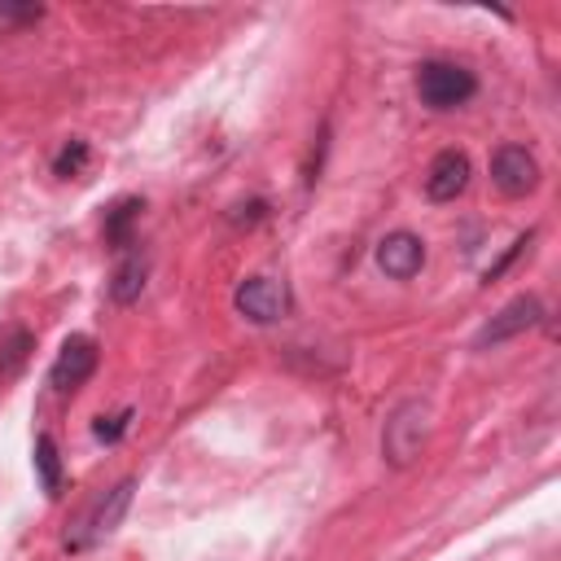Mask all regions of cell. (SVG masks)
I'll return each instance as SVG.
<instances>
[{
  "label": "cell",
  "mask_w": 561,
  "mask_h": 561,
  "mask_svg": "<svg viewBox=\"0 0 561 561\" xmlns=\"http://www.w3.org/2000/svg\"><path fill=\"white\" fill-rule=\"evenodd\" d=\"M416 92L430 110H456L478 92V79L456 61H425L416 70Z\"/></svg>",
  "instance_id": "6da1fadb"
},
{
  "label": "cell",
  "mask_w": 561,
  "mask_h": 561,
  "mask_svg": "<svg viewBox=\"0 0 561 561\" xmlns=\"http://www.w3.org/2000/svg\"><path fill=\"white\" fill-rule=\"evenodd\" d=\"M425 430H430V408L421 403V399H408V403H399L394 412H390V421H386V434H381V451H386V460L390 465H412V456L421 451V443H425Z\"/></svg>",
  "instance_id": "7a4b0ae2"
},
{
  "label": "cell",
  "mask_w": 561,
  "mask_h": 561,
  "mask_svg": "<svg viewBox=\"0 0 561 561\" xmlns=\"http://www.w3.org/2000/svg\"><path fill=\"white\" fill-rule=\"evenodd\" d=\"M131 491H136V478H123V482H114L96 504H92V513L79 522V530H75V539H70V548H88V543H101V539H110L118 526H123V517H127V508H131Z\"/></svg>",
  "instance_id": "3957f363"
},
{
  "label": "cell",
  "mask_w": 561,
  "mask_h": 561,
  "mask_svg": "<svg viewBox=\"0 0 561 561\" xmlns=\"http://www.w3.org/2000/svg\"><path fill=\"white\" fill-rule=\"evenodd\" d=\"M543 320V302L535 298V294H517V298H508L482 329H478V337H473V346L478 351H486V346H500V342H513L517 333H526V329H535Z\"/></svg>",
  "instance_id": "277c9868"
},
{
  "label": "cell",
  "mask_w": 561,
  "mask_h": 561,
  "mask_svg": "<svg viewBox=\"0 0 561 561\" xmlns=\"http://www.w3.org/2000/svg\"><path fill=\"white\" fill-rule=\"evenodd\" d=\"M232 302H237V311H241L245 320H254V324H276V320H285V311H289V289H285L280 280H272V276H250V280L237 285Z\"/></svg>",
  "instance_id": "5b68a950"
},
{
  "label": "cell",
  "mask_w": 561,
  "mask_h": 561,
  "mask_svg": "<svg viewBox=\"0 0 561 561\" xmlns=\"http://www.w3.org/2000/svg\"><path fill=\"white\" fill-rule=\"evenodd\" d=\"M92 373H96V342H92L88 333H70V337L61 342V351H57L53 368H48L53 390L70 394V390H79Z\"/></svg>",
  "instance_id": "8992f818"
},
{
  "label": "cell",
  "mask_w": 561,
  "mask_h": 561,
  "mask_svg": "<svg viewBox=\"0 0 561 561\" xmlns=\"http://www.w3.org/2000/svg\"><path fill=\"white\" fill-rule=\"evenodd\" d=\"M491 180L500 193L508 197H526L535 184H539V162L522 149V145H500L491 153Z\"/></svg>",
  "instance_id": "52a82bcc"
},
{
  "label": "cell",
  "mask_w": 561,
  "mask_h": 561,
  "mask_svg": "<svg viewBox=\"0 0 561 561\" xmlns=\"http://www.w3.org/2000/svg\"><path fill=\"white\" fill-rule=\"evenodd\" d=\"M425 263V241L416 232H386L377 241V267L390 276V280H412Z\"/></svg>",
  "instance_id": "ba28073f"
},
{
  "label": "cell",
  "mask_w": 561,
  "mask_h": 561,
  "mask_svg": "<svg viewBox=\"0 0 561 561\" xmlns=\"http://www.w3.org/2000/svg\"><path fill=\"white\" fill-rule=\"evenodd\" d=\"M465 184H469V158H465L460 149H443V153L430 162V171H425V193H430V202H456V197L465 193Z\"/></svg>",
  "instance_id": "9c48e42d"
},
{
  "label": "cell",
  "mask_w": 561,
  "mask_h": 561,
  "mask_svg": "<svg viewBox=\"0 0 561 561\" xmlns=\"http://www.w3.org/2000/svg\"><path fill=\"white\" fill-rule=\"evenodd\" d=\"M145 276H149L145 250H123V259H118V267H114V276H110V298H114L118 307L136 302L140 289H145Z\"/></svg>",
  "instance_id": "30bf717a"
},
{
  "label": "cell",
  "mask_w": 561,
  "mask_h": 561,
  "mask_svg": "<svg viewBox=\"0 0 561 561\" xmlns=\"http://www.w3.org/2000/svg\"><path fill=\"white\" fill-rule=\"evenodd\" d=\"M31 351H35L31 329H22V324L0 329V381H4V377H13V373L26 364V355H31Z\"/></svg>",
  "instance_id": "8fae6325"
},
{
  "label": "cell",
  "mask_w": 561,
  "mask_h": 561,
  "mask_svg": "<svg viewBox=\"0 0 561 561\" xmlns=\"http://www.w3.org/2000/svg\"><path fill=\"white\" fill-rule=\"evenodd\" d=\"M140 210H145L140 197H123L114 210H105V241L114 250H131V224H136Z\"/></svg>",
  "instance_id": "7c38bea8"
},
{
  "label": "cell",
  "mask_w": 561,
  "mask_h": 561,
  "mask_svg": "<svg viewBox=\"0 0 561 561\" xmlns=\"http://www.w3.org/2000/svg\"><path fill=\"white\" fill-rule=\"evenodd\" d=\"M35 473H39V486L48 495H57V486H61V456H57L53 434H39L35 438Z\"/></svg>",
  "instance_id": "4fadbf2b"
},
{
  "label": "cell",
  "mask_w": 561,
  "mask_h": 561,
  "mask_svg": "<svg viewBox=\"0 0 561 561\" xmlns=\"http://www.w3.org/2000/svg\"><path fill=\"white\" fill-rule=\"evenodd\" d=\"M83 162H88V140H70V145L57 153L53 171H57V175H79V171H83Z\"/></svg>",
  "instance_id": "5bb4252c"
},
{
  "label": "cell",
  "mask_w": 561,
  "mask_h": 561,
  "mask_svg": "<svg viewBox=\"0 0 561 561\" xmlns=\"http://www.w3.org/2000/svg\"><path fill=\"white\" fill-rule=\"evenodd\" d=\"M127 421H131V412H118V416H96L92 434H96L101 443H118V438H123V430H127Z\"/></svg>",
  "instance_id": "9a60e30c"
},
{
  "label": "cell",
  "mask_w": 561,
  "mask_h": 561,
  "mask_svg": "<svg viewBox=\"0 0 561 561\" xmlns=\"http://www.w3.org/2000/svg\"><path fill=\"white\" fill-rule=\"evenodd\" d=\"M44 9L39 4H0V26H18V22H39Z\"/></svg>",
  "instance_id": "2e32d148"
}]
</instances>
